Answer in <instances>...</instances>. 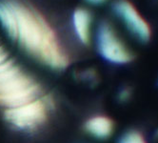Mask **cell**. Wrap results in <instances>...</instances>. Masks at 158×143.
<instances>
[{
    "label": "cell",
    "mask_w": 158,
    "mask_h": 143,
    "mask_svg": "<svg viewBox=\"0 0 158 143\" xmlns=\"http://www.w3.org/2000/svg\"><path fill=\"white\" fill-rule=\"evenodd\" d=\"M118 143H146V141L139 132L129 131L119 138Z\"/></svg>",
    "instance_id": "9"
},
{
    "label": "cell",
    "mask_w": 158,
    "mask_h": 143,
    "mask_svg": "<svg viewBox=\"0 0 158 143\" xmlns=\"http://www.w3.org/2000/svg\"><path fill=\"white\" fill-rule=\"evenodd\" d=\"M15 14L17 41L27 53L47 67L62 71L70 64L52 28L32 7L18 0H6Z\"/></svg>",
    "instance_id": "1"
},
{
    "label": "cell",
    "mask_w": 158,
    "mask_h": 143,
    "mask_svg": "<svg viewBox=\"0 0 158 143\" xmlns=\"http://www.w3.org/2000/svg\"><path fill=\"white\" fill-rule=\"evenodd\" d=\"M97 49L100 56L109 62L125 64L132 59V54L117 37L108 23H102L97 32Z\"/></svg>",
    "instance_id": "4"
},
{
    "label": "cell",
    "mask_w": 158,
    "mask_h": 143,
    "mask_svg": "<svg viewBox=\"0 0 158 143\" xmlns=\"http://www.w3.org/2000/svg\"><path fill=\"white\" fill-rule=\"evenodd\" d=\"M73 23L74 32L83 44H89L91 41V24L92 16L87 10L77 9L73 15Z\"/></svg>",
    "instance_id": "7"
},
{
    "label": "cell",
    "mask_w": 158,
    "mask_h": 143,
    "mask_svg": "<svg viewBox=\"0 0 158 143\" xmlns=\"http://www.w3.org/2000/svg\"><path fill=\"white\" fill-rule=\"evenodd\" d=\"M114 9L132 34L143 41H147L151 37V29L148 23L127 0H118L114 5Z\"/></svg>",
    "instance_id": "5"
},
{
    "label": "cell",
    "mask_w": 158,
    "mask_h": 143,
    "mask_svg": "<svg viewBox=\"0 0 158 143\" xmlns=\"http://www.w3.org/2000/svg\"><path fill=\"white\" fill-rule=\"evenodd\" d=\"M87 133L97 139L109 138L114 131V123L108 116H95L89 118L85 123Z\"/></svg>",
    "instance_id": "6"
},
{
    "label": "cell",
    "mask_w": 158,
    "mask_h": 143,
    "mask_svg": "<svg viewBox=\"0 0 158 143\" xmlns=\"http://www.w3.org/2000/svg\"><path fill=\"white\" fill-rule=\"evenodd\" d=\"M0 24L8 36L15 41L16 34V21L15 14L7 1H0Z\"/></svg>",
    "instance_id": "8"
},
{
    "label": "cell",
    "mask_w": 158,
    "mask_h": 143,
    "mask_svg": "<svg viewBox=\"0 0 158 143\" xmlns=\"http://www.w3.org/2000/svg\"><path fill=\"white\" fill-rule=\"evenodd\" d=\"M51 104L45 95L27 104L6 110L3 113L4 119L16 131L31 132L46 122Z\"/></svg>",
    "instance_id": "3"
},
{
    "label": "cell",
    "mask_w": 158,
    "mask_h": 143,
    "mask_svg": "<svg viewBox=\"0 0 158 143\" xmlns=\"http://www.w3.org/2000/svg\"><path fill=\"white\" fill-rule=\"evenodd\" d=\"M42 96L40 83L10 57L0 42V107L6 111Z\"/></svg>",
    "instance_id": "2"
},
{
    "label": "cell",
    "mask_w": 158,
    "mask_h": 143,
    "mask_svg": "<svg viewBox=\"0 0 158 143\" xmlns=\"http://www.w3.org/2000/svg\"><path fill=\"white\" fill-rule=\"evenodd\" d=\"M87 1L93 4H101V3H104L106 0H87Z\"/></svg>",
    "instance_id": "10"
}]
</instances>
